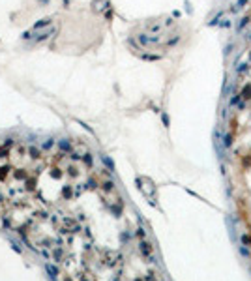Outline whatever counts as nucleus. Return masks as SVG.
I'll list each match as a JSON object with an SVG mask.
<instances>
[{"label": "nucleus", "mask_w": 251, "mask_h": 281, "mask_svg": "<svg viewBox=\"0 0 251 281\" xmlns=\"http://www.w3.org/2000/svg\"><path fill=\"white\" fill-rule=\"evenodd\" d=\"M244 97H251V86H249V84L244 88Z\"/></svg>", "instance_id": "1"}]
</instances>
